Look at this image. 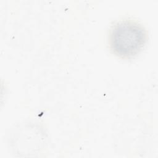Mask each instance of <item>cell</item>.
I'll list each match as a JSON object with an SVG mask.
<instances>
[{"label": "cell", "instance_id": "cell-1", "mask_svg": "<svg viewBox=\"0 0 158 158\" xmlns=\"http://www.w3.org/2000/svg\"><path fill=\"white\" fill-rule=\"evenodd\" d=\"M148 40L146 28L138 21L125 18L111 25L108 36L110 51L122 59H131L145 47Z\"/></svg>", "mask_w": 158, "mask_h": 158}]
</instances>
